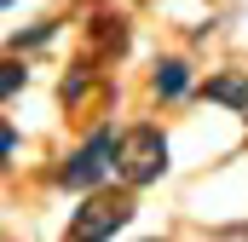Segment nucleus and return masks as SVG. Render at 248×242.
I'll use <instances>...</instances> for the list:
<instances>
[{"instance_id":"obj_3","label":"nucleus","mask_w":248,"mask_h":242,"mask_svg":"<svg viewBox=\"0 0 248 242\" xmlns=\"http://www.w3.org/2000/svg\"><path fill=\"white\" fill-rule=\"evenodd\" d=\"M127 219H133V196H127V190H98V196L69 219V237H116Z\"/></svg>"},{"instance_id":"obj_7","label":"nucleus","mask_w":248,"mask_h":242,"mask_svg":"<svg viewBox=\"0 0 248 242\" xmlns=\"http://www.w3.org/2000/svg\"><path fill=\"white\" fill-rule=\"evenodd\" d=\"M6 6H12V0H6Z\"/></svg>"},{"instance_id":"obj_1","label":"nucleus","mask_w":248,"mask_h":242,"mask_svg":"<svg viewBox=\"0 0 248 242\" xmlns=\"http://www.w3.org/2000/svg\"><path fill=\"white\" fill-rule=\"evenodd\" d=\"M116 173H122L133 190L168 173V138H162V127H133V133H122V144H116Z\"/></svg>"},{"instance_id":"obj_2","label":"nucleus","mask_w":248,"mask_h":242,"mask_svg":"<svg viewBox=\"0 0 248 242\" xmlns=\"http://www.w3.org/2000/svg\"><path fill=\"white\" fill-rule=\"evenodd\" d=\"M116 144H122V138H116L110 127H98V133H93V138H87V144H81V150L63 162L58 184H69V190H93V184L116 167Z\"/></svg>"},{"instance_id":"obj_4","label":"nucleus","mask_w":248,"mask_h":242,"mask_svg":"<svg viewBox=\"0 0 248 242\" xmlns=\"http://www.w3.org/2000/svg\"><path fill=\"white\" fill-rule=\"evenodd\" d=\"M202 92L219 98V104H231V110H248V81H243V75H219V81H208Z\"/></svg>"},{"instance_id":"obj_6","label":"nucleus","mask_w":248,"mask_h":242,"mask_svg":"<svg viewBox=\"0 0 248 242\" xmlns=\"http://www.w3.org/2000/svg\"><path fill=\"white\" fill-rule=\"evenodd\" d=\"M17 87H23V63H6V69H0V92H6V98H12V92H17Z\"/></svg>"},{"instance_id":"obj_5","label":"nucleus","mask_w":248,"mask_h":242,"mask_svg":"<svg viewBox=\"0 0 248 242\" xmlns=\"http://www.w3.org/2000/svg\"><path fill=\"white\" fill-rule=\"evenodd\" d=\"M185 87H190V69H185V63H162V69H156V92H162V98H179Z\"/></svg>"}]
</instances>
